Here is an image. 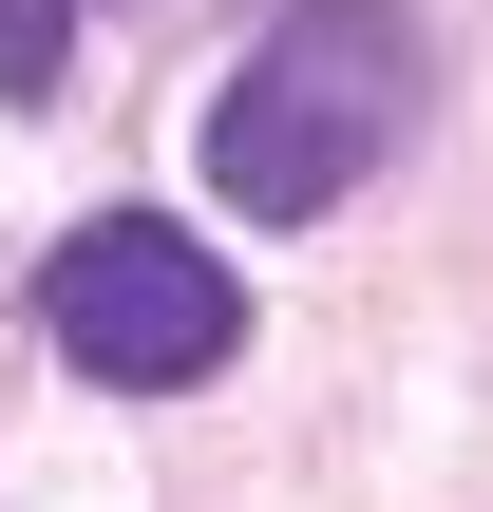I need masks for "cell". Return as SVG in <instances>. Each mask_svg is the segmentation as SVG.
Masks as SVG:
<instances>
[{
  "label": "cell",
  "instance_id": "6da1fadb",
  "mask_svg": "<svg viewBox=\"0 0 493 512\" xmlns=\"http://www.w3.org/2000/svg\"><path fill=\"white\" fill-rule=\"evenodd\" d=\"M399 133H418V19L399 0H285L266 57H228V95H209V190L266 228H323Z\"/></svg>",
  "mask_w": 493,
  "mask_h": 512
},
{
  "label": "cell",
  "instance_id": "7a4b0ae2",
  "mask_svg": "<svg viewBox=\"0 0 493 512\" xmlns=\"http://www.w3.org/2000/svg\"><path fill=\"white\" fill-rule=\"evenodd\" d=\"M38 342H57L76 380H114V399H190V380L247 361V285H228V247H190L171 209H95V228L38 266Z\"/></svg>",
  "mask_w": 493,
  "mask_h": 512
},
{
  "label": "cell",
  "instance_id": "3957f363",
  "mask_svg": "<svg viewBox=\"0 0 493 512\" xmlns=\"http://www.w3.org/2000/svg\"><path fill=\"white\" fill-rule=\"evenodd\" d=\"M57 95V0H0V114Z\"/></svg>",
  "mask_w": 493,
  "mask_h": 512
}]
</instances>
